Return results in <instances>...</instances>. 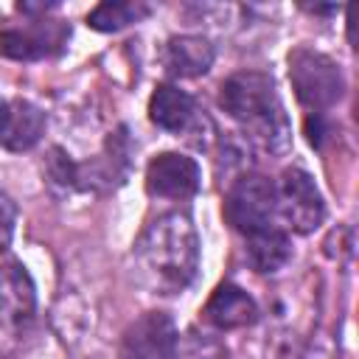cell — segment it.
<instances>
[{"label":"cell","instance_id":"cell-1","mask_svg":"<svg viewBox=\"0 0 359 359\" xmlns=\"http://www.w3.org/2000/svg\"><path fill=\"white\" fill-rule=\"evenodd\" d=\"M135 266L151 292H182L199 269V236L191 216L171 210L149 222L135 241Z\"/></svg>","mask_w":359,"mask_h":359},{"label":"cell","instance_id":"cell-2","mask_svg":"<svg viewBox=\"0 0 359 359\" xmlns=\"http://www.w3.org/2000/svg\"><path fill=\"white\" fill-rule=\"evenodd\" d=\"M222 109L241 126L247 143L264 157H280L292 146V123L269 73L241 70L224 79Z\"/></svg>","mask_w":359,"mask_h":359},{"label":"cell","instance_id":"cell-3","mask_svg":"<svg viewBox=\"0 0 359 359\" xmlns=\"http://www.w3.org/2000/svg\"><path fill=\"white\" fill-rule=\"evenodd\" d=\"M289 81L297 101L314 112L334 107L345 93L339 65L311 48H297L289 53Z\"/></svg>","mask_w":359,"mask_h":359},{"label":"cell","instance_id":"cell-4","mask_svg":"<svg viewBox=\"0 0 359 359\" xmlns=\"http://www.w3.org/2000/svg\"><path fill=\"white\" fill-rule=\"evenodd\" d=\"M275 213L283 224L300 236L314 233L325 219V202L311 174L303 168H286L275 185Z\"/></svg>","mask_w":359,"mask_h":359},{"label":"cell","instance_id":"cell-5","mask_svg":"<svg viewBox=\"0 0 359 359\" xmlns=\"http://www.w3.org/2000/svg\"><path fill=\"white\" fill-rule=\"evenodd\" d=\"M275 216V182L264 174H241L233 180L224 196V219L233 230L250 236L266 224H272Z\"/></svg>","mask_w":359,"mask_h":359},{"label":"cell","instance_id":"cell-6","mask_svg":"<svg viewBox=\"0 0 359 359\" xmlns=\"http://www.w3.org/2000/svg\"><path fill=\"white\" fill-rule=\"evenodd\" d=\"M70 39V25L62 20L36 17L20 28L0 31V56L14 62H39L59 56Z\"/></svg>","mask_w":359,"mask_h":359},{"label":"cell","instance_id":"cell-7","mask_svg":"<svg viewBox=\"0 0 359 359\" xmlns=\"http://www.w3.org/2000/svg\"><path fill=\"white\" fill-rule=\"evenodd\" d=\"M180 345L177 325L163 311H146L121 337V359H174Z\"/></svg>","mask_w":359,"mask_h":359},{"label":"cell","instance_id":"cell-8","mask_svg":"<svg viewBox=\"0 0 359 359\" xmlns=\"http://www.w3.org/2000/svg\"><path fill=\"white\" fill-rule=\"evenodd\" d=\"M199 165L180 151L157 154L146 168V191L154 199H191L199 191Z\"/></svg>","mask_w":359,"mask_h":359},{"label":"cell","instance_id":"cell-9","mask_svg":"<svg viewBox=\"0 0 359 359\" xmlns=\"http://www.w3.org/2000/svg\"><path fill=\"white\" fill-rule=\"evenodd\" d=\"M36 309V289L20 261L0 264V328L17 331L31 323Z\"/></svg>","mask_w":359,"mask_h":359},{"label":"cell","instance_id":"cell-10","mask_svg":"<svg viewBox=\"0 0 359 359\" xmlns=\"http://www.w3.org/2000/svg\"><path fill=\"white\" fill-rule=\"evenodd\" d=\"M205 317L219 331H238L258 323L261 309L252 294H247L236 283H219L205 306Z\"/></svg>","mask_w":359,"mask_h":359},{"label":"cell","instance_id":"cell-11","mask_svg":"<svg viewBox=\"0 0 359 359\" xmlns=\"http://www.w3.org/2000/svg\"><path fill=\"white\" fill-rule=\"evenodd\" d=\"M216 59V48L208 36L199 34H180L171 36L163 48V67L168 76L177 79H196L210 70Z\"/></svg>","mask_w":359,"mask_h":359},{"label":"cell","instance_id":"cell-12","mask_svg":"<svg viewBox=\"0 0 359 359\" xmlns=\"http://www.w3.org/2000/svg\"><path fill=\"white\" fill-rule=\"evenodd\" d=\"M45 123V112L36 104L14 98L6 104V115L0 123V146L6 151H28L42 140Z\"/></svg>","mask_w":359,"mask_h":359},{"label":"cell","instance_id":"cell-13","mask_svg":"<svg viewBox=\"0 0 359 359\" xmlns=\"http://www.w3.org/2000/svg\"><path fill=\"white\" fill-rule=\"evenodd\" d=\"M149 118L163 132L180 135V132H188L199 121V109H196L194 95H188L185 90L174 84H160L154 95L149 98Z\"/></svg>","mask_w":359,"mask_h":359},{"label":"cell","instance_id":"cell-14","mask_svg":"<svg viewBox=\"0 0 359 359\" xmlns=\"http://www.w3.org/2000/svg\"><path fill=\"white\" fill-rule=\"evenodd\" d=\"M244 238H247V261L261 275L283 269L292 258V241H289L286 230L278 224H266Z\"/></svg>","mask_w":359,"mask_h":359},{"label":"cell","instance_id":"cell-15","mask_svg":"<svg viewBox=\"0 0 359 359\" xmlns=\"http://www.w3.org/2000/svg\"><path fill=\"white\" fill-rule=\"evenodd\" d=\"M151 14V6L149 3H98L90 14H87V25L93 31H101V34H112V31H121L132 22H140Z\"/></svg>","mask_w":359,"mask_h":359},{"label":"cell","instance_id":"cell-16","mask_svg":"<svg viewBox=\"0 0 359 359\" xmlns=\"http://www.w3.org/2000/svg\"><path fill=\"white\" fill-rule=\"evenodd\" d=\"M45 174L50 185H59L62 191H76V188H87L84 185V174L81 165H76L62 149H50L48 160H45Z\"/></svg>","mask_w":359,"mask_h":359},{"label":"cell","instance_id":"cell-17","mask_svg":"<svg viewBox=\"0 0 359 359\" xmlns=\"http://www.w3.org/2000/svg\"><path fill=\"white\" fill-rule=\"evenodd\" d=\"M14 224H17V205L8 194L0 191V252L8 250L14 238Z\"/></svg>","mask_w":359,"mask_h":359},{"label":"cell","instance_id":"cell-18","mask_svg":"<svg viewBox=\"0 0 359 359\" xmlns=\"http://www.w3.org/2000/svg\"><path fill=\"white\" fill-rule=\"evenodd\" d=\"M6 104H8V101L0 98V123H3V115H6Z\"/></svg>","mask_w":359,"mask_h":359}]
</instances>
